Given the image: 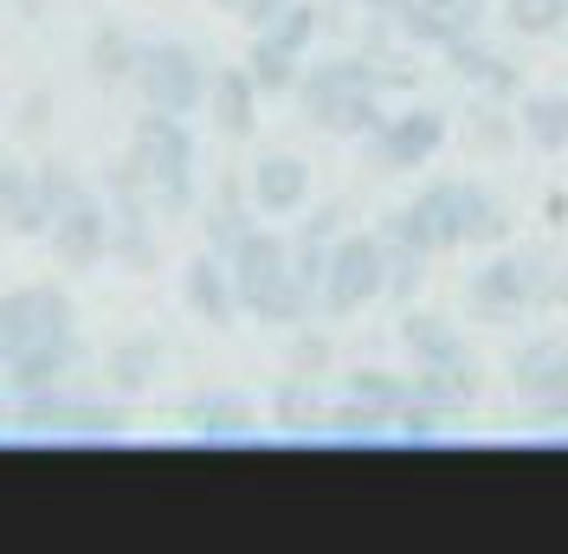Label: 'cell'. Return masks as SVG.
Listing matches in <instances>:
<instances>
[{
    "label": "cell",
    "instance_id": "7c38bea8",
    "mask_svg": "<svg viewBox=\"0 0 568 554\" xmlns=\"http://www.w3.org/2000/svg\"><path fill=\"white\" fill-rule=\"evenodd\" d=\"M497 20V0H407L394 13V33L407 39L414 52H439L459 33H478Z\"/></svg>",
    "mask_w": 568,
    "mask_h": 554
},
{
    "label": "cell",
    "instance_id": "52a82bcc",
    "mask_svg": "<svg viewBox=\"0 0 568 554\" xmlns=\"http://www.w3.org/2000/svg\"><path fill=\"white\" fill-rule=\"evenodd\" d=\"M510 393L524 407L530 432H556L568 425V342L562 336H530L510 348Z\"/></svg>",
    "mask_w": 568,
    "mask_h": 554
},
{
    "label": "cell",
    "instance_id": "bcb514c9",
    "mask_svg": "<svg viewBox=\"0 0 568 554\" xmlns=\"http://www.w3.org/2000/svg\"><path fill=\"white\" fill-rule=\"evenodd\" d=\"M7 413H13V400H7V387H0V439H7Z\"/></svg>",
    "mask_w": 568,
    "mask_h": 554
},
{
    "label": "cell",
    "instance_id": "6da1fadb",
    "mask_svg": "<svg viewBox=\"0 0 568 554\" xmlns=\"http://www.w3.org/2000/svg\"><path fill=\"white\" fill-rule=\"evenodd\" d=\"M568 304V258L556 245L524 239L485 252V265L465 277V310L491 329H510L524 316H556Z\"/></svg>",
    "mask_w": 568,
    "mask_h": 554
},
{
    "label": "cell",
    "instance_id": "44dd1931",
    "mask_svg": "<svg viewBox=\"0 0 568 554\" xmlns=\"http://www.w3.org/2000/svg\"><path fill=\"white\" fill-rule=\"evenodd\" d=\"M323 413H329V393L323 381H304V375H284L265 400V425L272 439H304V445H323Z\"/></svg>",
    "mask_w": 568,
    "mask_h": 554
},
{
    "label": "cell",
    "instance_id": "7bdbcfd3",
    "mask_svg": "<svg viewBox=\"0 0 568 554\" xmlns=\"http://www.w3.org/2000/svg\"><path fill=\"white\" fill-rule=\"evenodd\" d=\"M278 7H284V0H240V13H233V20H240L246 33H258V27H265V20H272Z\"/></svg>",
    "mask_w": 568,
    "mask_h": 554
},
{
    "label": "cell",
    "instance_id": "277c9868",
    "mask_svg": "<svg viewBox=\"0 0 568 554\" xmlns=\"http://www.w3.org/2000/svg\"><path fill=\"white\" fill-rule=\"evenodd\" d=\"M453 142V110L407 98L400 110H388L368 136H362V168L375 174H420L433 168V155Z\"/></svg>",
    "mask_w": 568,
    "mask_h": 554
},
{
    "label": "cell",
    "instance_id": "4fadbf2b",
    "mask_svg": "<svg viewBox=\"0 0 568 554\" xmlns=\"http://www.w3.org/2000/svg\"><path fill=\"white\" fill-rule=\"evenodd\" d=\"M45 252H52L65 271H98V265H110V207H104L98 187L45 226Z\"/></svg>",
    "mask_w": 568,
    "mask_h": 554
},
{
    "label": "cell",
    "instance_id": "d4e9b609",
    "mask_svg": "<svg viewBox=\"0 0 568 554\" xmlns=\"http://www.w3.org/2000/svg\"><path fill=\"white\" fill-rule=\"evenodd\" d=\"M323 445L382 451V445H394V413H375V407H362V400L329 393V413H323Z\"/></svg>",
    "mask_w": 568,
    "mask_h": 554
},
{
    "label": "cell",
    "instance_id": "f6af8a7d",
    "mask_svg": "<svg viewBox=\"0 0 568 554\" xmlns=\"http://www.w3.org/2000/svg\"><path fill=\"white\" fill-rule=\"evenodd\" d=\"M407 0H355V13H368V20H394Z\"/></svg>",
    "mask_w": 568,
    "mask_h": 554
},
{
    "label": "cell",
    "instance_id": "7a4b0ae2",
    "mask_svg": "<svg viewBox=\"0 0 568 554\" xmlns=\"http://www.w3.org/2000/svg\"><path fill=\"white\" fill-rule=\"evenodd\" d=\"M130 155L136 168L149 174V201H155V219H194L201 207V136L187 116H169V110H142L130 123Z\"/></svg>",
    "mask_w": 568,
    "mask_h": 554
},
{
    "label": "cell",
    "instance_id": "74e56055",
    "mask_svg": "<svg viewBox=\"0 0 568 554\" xmlns=\"http://www.w3.org/2000/svg\"><path fill=\"white\" fill-rule=\"evenodd\" d=\"M382 116H388V98H382V91H349V98L329 110L317 130H323V136H343V142H362Z\"/></svg>",
    "mask_w": 568,
    "mask_h": 554
},
{
    "label": "cell",
    "instance_id": "484cf974",
    "mask_svg": "<svg viewBox=\"0 0 568 554\" xmlns=\"http://www.w3.org/2000/svg\"><path fill=\"white\" fill-rule=\"evenodd\" d=\"M0 226L13 239H45V207H39V181L33 162H0Z\"/></svg>",
    "mask_w": 568,
    "mask_h": 554
},
{
    "label": "cell",
    "instance_id": "4316f807",
    "mask_svg": "<svg viewBox=\"0 0 568 554\" xmlns=\"http://www.w3.org/2000/svg\"><path fill=\"white\" fill-rule=\"evenodd\" d=\"M517 130H524V142L530 148H542V155H568V91H524L517 98Z\"/></svg>",
    "mask_w": 568,
    "mask_h": 554
},
{
    "label": "cell",
    "instance_id": "cb8c5ba5",
    "mask_svg": "<svg viewBox=\"0 0 568 554\" xmlns=\"http://www.w3.org/2000/svg\"><path fill=\"white\" fill-rule=\"evenodd\" d=\"M453 136L465 142V155L497 162V155H510V148L524 142V130H517V110L510 104H497V98H471V110L453 123Z\"/></svg>",
    "mask_w": 568,
    "mask_h": 554
},
{
    "label": "cell",
    "instance_id": "9c48e42d",
    "mask_svg": "<svg viewBox=\"0 0 568 554\" xmlns=\"http://www.w3.org/2000/svg\"><path fill=\"white\" fill-rule=\"evenodd\" d=\"M439 59L446 71L459 78L471 98H497V104H517L524 98V59L491 39V27H478V33H459L453 45H439Z\"/></svg>",
    "mask_w": 568,
    "mask_h": 554
},
{
    "label": "cell",
    "instance_id": "5b68a950",
    "mask_svg": "<svg viewBox=\"0 0 568 554\" xmlns=\"http://www.w3.org/2000/svg\"><path fill=\"white\" fill-rule=\"evenodd\" d=\"M207 78H213V65L201 59V45H187V39H175V33H155V39H142L130 91L142 98V110L201 116V104H207Z\"/></svg>",
    "mask_w": 568,
    "mask_h": 554
},
{
    "label": "cell",
    "instance_id": "f35d334b",
    "mask_svg": "<svg viewBox=\"0 0 568 554\" xmlns=\"http://www.w3.org/2000/svg\"><path fill=\"white\" fill-rule=\"evenodd\" d=\"M446 432H453V419L420 407V400H407V407L394 413V445H439Z\"/></svg>",
    "mask_w": 568,
    "mask_h": 554
},
{
    "label": "cell",
    "instance_id": "1f68e13d",
    "mask_svg": "<svg viewBox=\"0 0 568 554\" xmlns=\"http://www.w3.org/2000/svg\"><path fill=\"white\" fill-rule=\"evenodd\" d=\"M323 20H329V13H323L317 0H284V7L265 20V27H258V33L272 39V45H284V52H297V59H311V52H317Z\"/></svg>",
    "mask_w": 568,
    "mask_h": 554
},
{
    "label": "cell",
    "instance_id": "30bf717a",
    "mask_svg": "<svg viewBox=\"0 0 568 554\" xmlns=\"http://www.w3.org/2000/svg\"><path fill=\"white\" fill-rule=\"evenodd\" d=\"M91 375V348L78 329L65 336H39L33 348H20L7 368H0V387H7V400H20V393H59V387H84Z\"/></svg>",
    "mask_w": 568,
    "mask_h": 554
},
{
    "label": "cell",
    "instance_id": "7dc6e473",
    "mask_svg": "<svg viewBox=\"0 0 568 554\" xmlns=\"http://www.w3.org/2000/svg\"><path fill=\"white\" fill-rule=\"evenodd\" d=\"M213 7H220V13H240V0H213Z\"/></svg>",
    "mask_w": 568,
    "mask_h": 554
},
{
    "label": "cell",
    "instance_id": "b9f144b4",
    "mask_svg": "<svg viewBox=\"0 0 568 554\" xmlns=\"http://www.w3.org/2000/svg\"><path fill=\"white\" fill-rule=\"evenodd\" d=\"M323 271H329V245L291 233V277H297V284H311V290H323Z\"/></svg>",
    "mask_w": 568,
    "mask_h": 554
},
{
    "label": "cell",
    "instance_id": "5bb4252c",
    "mask_svg": "<svg viewBox=\"0 0 568 554\" xmlns=\"http://www.w3.org/2000/svg\"><path fill=\"white\" fill-rule=\"evenodd\" d=\"M181 425H187L201 445H258V439H272L265 407L246 400V393H201V400L181 407Z\"/></svg>",
    "mask_w": 568,
    "mask_h": 554
},
{
    "label": "cell",
    "instance_id": "d590c367",
    "mask_svg": "<svg viewBox=\"0 0 568 554\" xmlns=\"http://www.w3.org/2000/svg\"><path fill=\"white\" fill-rule=\"evenodd\" d=\"M33 181H39V207H45V226H52V219H59L65 207H78V201L91 194V181L71 168L65 155H39V162H33Z\"/></svg>",
    "mask_w": 568,
    "mask_h": 554
},
{
    "label": "cell",
    "instance_id": "f546056e",
    "mask_svg": "<svg viewBox=\"0 0 568 554\" xmlns=\"http://www.w3.org/2000/svg\"><path fill=\"white\" fill-rule=\"evenodd\" d=\"M110 265L130 277L162 271V226L155 219H110Z\"/></svg>",
    "mask_w": 568,
    "mask_h": 554
},
{
    "label": "cell",
    "instance_id": "ab89813d",
    "mask_svg": "<svg viewBox=\"0 0 568 554\" xmlns=\"http://www.w3.org/2000/svg\"><path fill=\"white\" fill-rule=\"evenodd\" d=\"M52 116H59V98H52V84H33V91L13 104V136L45 142V136H52Z\"/></svg>",
    "mask_w": 568,
    "mask_h": 554
},
{
    "label": "cell",
    "instance_id": "ba28073f",
    "mask_svg": "<svg viewBox=\"0 0 568 554\" xmlns=\"http://www.w3.org/2000/svg\"><path fill=\"white\" fill-rule=\"evenodd\" d=\"M78 329V304H71L65 284H13L0 290V368L33 348L39 336H65Z\"/></svg>",
    "mask_w": 568,
    "mask_h": 554
},
{
    "label": "cell",
    "instance_id": "ac0fdd59",
    "mask_svg": "<svg viewBox=\"0 0 568 554\" xmlns=\"http://www.w3.org/2000/svg\"><path fill=\"white\" fill-rule=\"evenodd\" d=\"M194 226H201V245L207 252H233L246 226H258V213H252V194H246V168H226L213 174V187H201V207H194Z\"/></svg>",
    "mask_w": 568,
    "mask_h": 554
},
{
    "label": "cell",
    "instance_id": "c3c4849f",
    "mask_svg": "<svg viewBox=\"0 0 568 554\" xmlns=\"http://www.w3.org/2000/svg\"><path fill=\"white\" fill-rule=\"evenodd\" d=\"M562 45H568V27H562Z\"/></svg>",
    "mask_w": 568,
    "mask_h": 554
},
{
    "label": "cell",
    "instance_id": "ee69618b",
    "mask_svg": "<svg viewBox=\"0 0 568 554\" xmlns=\"http://www.w3.org/2000/svg\"><path fill=\"white\" fill-rule=\"evenodd\" d=\"M542 213H549V226H568V194H562V187H549V194H542Z\"/></svg>",
    "mask_w": 568,
    "mask_h": 554
},
{
    "label": "cell",
    "instance_id": "8d00e7d4",
    "mask_svg": "<svg viewBox=\"0 0 568 554\" xmlns=\"http://www.w3.org/2000/svg\"><path fill=\"white\" fill-rule=\"evenodd\" d=\"M284 375L329 381V375H336V342H329V329H317V322H297V329H291V342H284Z\"/></svg>",
    "mask_w": 568,
    "mask_h": 554
},
{
    "label": "cell",
    "instance_id": "4dcf8cb0",
    "mask_svg": "<svg viewBox=\"0 0 568 554\" xmlns=\"http://www.w3.org/2000/svg\"><path fill=\"white\" fill-rule=\"evenodd\" d=\"M343 400H362V407H375V413H400L407 407V375H394V368H375V361H362V368H343V375H329Z\"/></svg>",
    "mask_w": 568,
    "mask_h": 554
},
{
    "label": "cell",
    "instance_id": "e0dca14e",
    "mask_svg": "<svg viewBox=\"0 0 568 554\" xmlns=\"http://www.w3.org/2000/svg\"><path fill=\"white\" fill-rule=\"evenodd\" d=\"M226 271H233V284H240V310H246L258 290H272V284H284V277H291V233H284V226H272V219L246 226V233H240V245L226 252Z\"/></svg>",
    "mask_w": 568,
    "mask_h": 554
},
{
    "label": "cell",
    "instance_id": "8992f818",
    "mask_svg": "<svg viewBox=\"0 0 568 554\" xmlns=\"http://www.w3.org/2000/svg\"><path fill=\"white\" fill-rule=\"evenodd\" d=\"M382 290H388V252L375 239V226H349L343 239L329 245L317 316L323 322H349V316H362L368 304H382Z\"/></svg>",
    "mask_w": 568,
    "mask_h": 554
},
{
    "label": "cell",
    "instance_id": "2e32d148",
    "mask_svg": "<svg viewBox=\"0 0 568 554\" xmlns=\"http://www.w3.org/2000/svg\"><path fill=\"white\" fill-rule=\"evenodd\" d=\"M162 368H169V342L136 329V336H116L98 355V387H104L110 400H142L149 387L162 381Z\"/></svg>",
    "mask_w": 568,
    "mask_h": 554
},
{
    "label": "cell",
    "instance_id": "d6986e66",
    "mask_svg": "<svg viewBox=\"0 0 568 554\" xmlns=\"http://www.w3.org/2000/svg\"><path fill=\"white\" fill-rule=\"evenodd\" d=\"M136 52H142V33H130L123 20H91L84 27V45H78V65L84 78L98 84V91H130V78H136Z\"/></svg>",
    "mask_w": 568,
    "mask_h": 554
},
{
    "label": "cell",
    "instance_id": "3957f363",
    "mask_svg": "<svg viewBox=\"0 0 568 554\" xmlns=\"http://www.w3.org/2000/svg\"><path fill=\"white\" fill-rule=\"evenodd\" d=\"M414 207L426 213L439 258L446 252H497V245H510V233H517L510 207L497 201L485 181H471V174H426Z\"/></svg>",
    "mask_w": 568,
    "mask_h": 554
},
{
    "label": "cell",
    "instance_id": "603a6c76",
    "mask_svg": "<svg viewBox=\"0 0 568 554\" xmlns=\"http://www.w3.org/2000/svg\"><path fill=\"white\" fill-rule=\"evenodd\" d=\"M394 342H400V355L414 361V368H433V361H459V355H471L459 336V322L439 310H400V322H394Z\"/></svg>",
    "mask_w": 568,
    "mask_h": 554
},
{
    "label": "cell",
    "instance_id": "d6a6232c",
    "mask_svg": "<svg viewBox=\"0 0 568 554\" xmlns=\"http://www.w3.org/2000/svg\"><path fill=\"white\" fill-rule=\"evenodd\" d=\"M497 27L510 39H562L568 27V0H497Z\"/></svg>",
    "mask_w": 568,
    "mask_h": 554
},
{
    "label": "cell",
    "instance_id": "ffe728a7",
    "mask_svg": "<svg viewBox=\"0 0 568 554\" xmlns=\"http://www.w3.org/2000/svg\"><path fill=\"white\" fill-rule=\"evenodd\" d=\"M258 110H265V98H258V84H252L246 65H220L207 78V104H201V116L213 123V136H226V142L258 136Z\"/></svg>",
    "mask_w": 568,
    "mask_h": 554
},
{
    "label": "cell",
    "instance_id": "7402d4cb",
    "mask_svg": "<svg viewBox=\"0 0 568 554\" xmlns=\"http://www.w3.org/2000/svg\"><path fill=\"white\" fill-rule=\"evenodd\" d=\"M407 400H420L433 413H446L459 425L471 407H478V361L459 355V361H433V368H414L407 375Z\"/></svg>",
    "mask_w": 568,
    "mask_h": 554
},
{
    "label": "cell",
    "instance_id": "83f0119b",
    "mask_svg": "<svg viewBox=\"0 0 568 554\" xmlns=\"http://www.w3.org/2000/svg\"><path fill=\"white\" fill-rule=\"evenodd\" d=\"M98 194H104L110 219H155V201H149V174L136 168V155L123 148V155H110L104 168H98V181H91Z\"/></svg>",
    "mask_w": 568,
    "mask_h": 554
},
{
    "label": "cell",
    "instance_id": "681fc988",
    "mask_svg": "<svg viewBox=\"0 0 568 554\" xmlns=\"http://www.w3.org/2000/svg\"><path fill=\"white\" fill-rule=\"evenodd\" d=\"M0 130H7V116H0Z\"/></svg>",
    "mask_w": 568,
    "mask_h": 554
},
{
    "label": "cell",
    "instance_id": "f1b7e54d",
    "mask_svg": "<svg viewBox=\"0 0 568 554\" xmlns=\"http://www.w3.org/2000/svg\"><path fill=\"white\" fill-rule=\"evenodd\" d=\"M246 322H258V329H297V322H323L317 316V290L311 284H297V277H284V284H272V290H258L246 304Z\"/></svg>",
    "mask_w": 568,
    "mask_h": 554
},
{
    "label": "cell",
    "instance_id": "836d02e7",
    "mask_svg": "<svg viewBox=\"0 0 568 554\" xmlns=\"http://www.w3.org/2000/svg\"><path fill=\"white\" fill-rule=\"evenodd\" d=\"M240 65L252 71L258 98H291V84H297L304 59H297V52H284V45H272L265 33H252V45H246V59H240Z\"/></svg>",
    "mask_w": 568,
    "mask_h": 554
},
{
    "label": "cell",
    "instance_id": "e575fe53",
    "mask_svg": "<svg viewBox=\"0 0 568 554\" xmlns=\"http://www.w3.org/2000/svg\"><path fill=\"white\" fill-rule=\"evenodd\" d=\"M382 252H388V290H382V304H400L407 310L420 297V284L433 277V252H420V245H407V239H382Z\"/></svg>",
    "mask_w": 568,
    "mask_h": 554
},
{
    "label": "cell",
    "instance_id": "9a60e30c",
    "mask_svg": "<svg viewBox=\"0 0 568 554\" xmlns=\"http://www.w3.org/2000/svg\"><path fill=\"white\" fill-rule=\"evenodd\" d=\"M181 304H187L194 322H207V329H240V322H246V310H240V284H233V271H226V258L207 252V245L181 265Z\"/></svg>",
    "mask_w": 568,
    "mask_h": 554
},
{
    "label": "cell",
    "instance_id": "60d3db41",
    "mask_svg": "<svg viewBox=\"0 0 568 554\" xmlns=\"http://www.w3.org/2000/svg\"><path fill=\"white\" fill-rule=\"evenodd\" d=\"M291 233H304V239L336 245L343 233H349V201H311V207L297 213V226H291Z\"/></svg>",
    "mask_w": 568,
    "mask_h": 554
},
{
    "label": "cell",
    "instance_id": "8fae6325",
    "mask_svg": "<svg viewBox=\"0 0 568 554\" xmlns=\"http://www.w3.org/2000/svg\"><path fill=\"white\" fill-rule=\"evenodd\" d=\"M246 194L258 219H297V213L317 201V174L304 155L291 148H265L258 162H246Z\"/></svg>",
    "mask_w": 568,
    "mask_h": 554
}]
</instances>
